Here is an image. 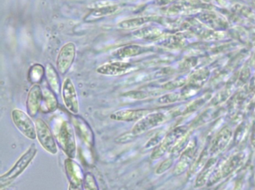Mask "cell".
<instances>
[{"instance_id": "obj_22", "label": "cell", "mask_w": 255, "mask_h": 190, "mask_svg": "<svg viewBox=\"0 0 255 190\" xmlns=\"http://www.w3.org/2000/svg\"><path fill=\"white\" fill-rule=\"evenodd\" d=\"M151 19V17H135V18L128 19V20H123V21L119 23V27L120 29H127V30L138 29L141 26L150 21Z\"/></svg>"}, {"instance_id": "obj_18", "label": "cell", "mask_w": 255, "mask_h": 190, "mask_svg": "<svg viewBox=\"0 0 255 190\" xmlns=\"http://www.w3.org/2000/svg\"><path fill=\"white\" fill-rule=\"evenodd\" d=\"M57 95L50 90V88L43 89V100L41 104V112L43 114H50L58 109L59 102Z\"/></svg>"}, {"instance_id": "obj_7", "label": "cell", "mask_w": 255, "mask_h": 190, "mask_svg": "<svg viewBox=\"0 0 255 190\" xmlns=\"http://www.w3.org/2000/svg\"><path fill=\"white\" fill-rule=\"evenodd\" d=\"M246 158L245 153L240 152L234 154L223 163L220 169L211 175L208 181V185L212 186L217 183L219 180L226 178L242 166Z\"/></svg>"}, {"instance_id": "obj_2", "label": "cell", "mask_w": 255, "mask_h": 190, "mask_svg": "<svg viewBox=\"0 0 255 190\" xmlns=\"http://www.w3.org/2000/svg\"><path fill=\"white\" fill-rule=\"evenodd\" d=\"M38 154V148L35 144H32L28 149L20 156V158L16 161L14 166L3 175L0 177V185L1 187L11 184L13 181L17 179L27 169L28 166L33 161Z\"/></svg>"}, {"instance_id": "obj_24", "label": "cell", "mask_w": 255, "mask_h": 190, "mask_svg": "<svg viewBox=\"0 0 255 190\" xmlns=\"http://www.w3.org/2000/svg\"><path fill=\"white\" fill-rule=\"evenodd\" d=\"M83 188V190H100L98 181L93 174L91 172H86Z\"/></svg>"}, {"instance_id": "obj_27", "label": "cell", "mask_w": 255, "mask_h": 190, "mask_svg": "<svg viewBox=\"0 0 255 190\" xmlns=\"http://www.w3.org/2000/svg\"><path fill=\"white\" fill-rule=\"evenodd\" d=\"M136 137L137 136L132 131L128 132V133H123V134L119 136L116 139V142L122 144L128 143V142L133 141Z\"/></svg>"}, {"instance_id": "obj_26", "label": "cell", "mask_w": 255, "mask_h": 190, "mask_svg": "<svg viewBox=\"0 0 255 190\" xmlns=\"http://www.w3.org/2000/svg\"><path fill=\"white\" fill-rule=\"evenodd\" d=\"M173 163H174V161H173L172 157L166 159V160H164V161L158 166L156 170V173L157 174V175L163 174L164 172L168 171V169L172 166Z\"/></svg>"}, {"instance_id": "obj_32", "label": "cell", "mask_w": 255, "mask_h": 190, "mask_svg": "<svg viewBox=\"0 0 255 190\" xmlns=\"http://www.w3.org/2000/svg\"></svg>"}, {"instance_id": "obj_5", "label": "cell", "mask_w": 255, "mask_h": 190, "mask_svg": "<svg viewBox=\"0 0 255 190\" xmlns=\"http://www.w3.org/2000/svg\"><path fill=\"white\" fill-rule=\"evenodd\" d=\"M11 119L17 130L27 139L35 140L37 139L35 123L27 113L20 109H14L11 112Z\"/></svg>"}, {"instance_id": "obj_12", "label": "cell", "mask_w": 255, "mask_h": 190, "mask_svg": "<svg viewBox=\"0 0 255 190\" xmlns=\"http://www.w3.org/2000/svg\"><path fill=\"white\" fill-rule=\"evenodd\" d=\"M64 166L65 175L69 184L76 187H83L86 173H84V170L82 166L74 159L69 157L65 159Z\"/></svg>"}, {"instance_id": "obj_30", "label": "cell", "mask_w": 255, "mask_h": 190, "mask_svg": "<svg viewBox=\"0 0 255 190\" xmlns=\"http://www.w3.org/2000/svg\"><path fill=\"white\" fill-rule=\"evenodd\" d=\"M1 190H17V188L14 186H11V184H8V185L3 186L1 187Z\"/></svg>"}, {"instance_id": "obj_29", "label": "cell", "mask_w": 255, "mask_h": 190, "mask_svg": "<svg viewBox=\"0 0 255 190\" xmlns=\"http://www.w3.org/2000/svg\"><path fill=\"white\" fill-rule=\"evenodd\" d=\"M177 99V96H174V95H166L163 97H161L159 99V102H160V103H168V102H173Z\"/></svg>"}, {"instance_id": "obj_16", "label": "cell", "mask_w": 255, "mask_h": 190, "mask_svg": "<svg viewBox=\"0 0 255 190\" xmlns=\"http://www.w3.org/2000/svg\"><path fill=\"white\" fill-rule=\"evenodd\" d=\"M119 10V5H115V4L114 5H106V6L96 7V8H94L93 10L85 17L84 21L86 23H94V22L98 21L107 16L116 14Z\"/></svg>"}, {"instance_id": "obj_23", "label": "cell", "mask_w": 255, "mask_h": 190, "mask_svg": "<svg viewBox=\"0 0 255 190\" xmlns=\"http://www.w3.org/2000/svg\"><path fill=\"white\" fill-rule=\"evenodd\" d=\"M44 75H45V68L42 65L37 63L31 66L28 78H29V82L34 85V84H39L42 81Z\"/></svg>"}, {"instance_id": "obj_19", "label": "cell", "mask_w": 255, "mask_h": 190, "mask_svg": "<svg viewBox=\"0 0 255 190\" xmlns=\"http://www.w3.org/2000/svg\"><path fill=\"white\" fill-rule=\"evenodd\" d=\"M45 76L48 83L49 88L53 90L57 96L60 94L62 93V85L61 84L59 72L51 63H47L46 66Z\"/></svg>"}, {"instance_id": "obj_28", "label": "cell", "mask_w": 255, "mask_h": 190, "mask_svg": "<svg viewBox=\"0 0 255 190\" xmlns=\"http://www.w3.org/2000/svg\"><path fill=\"white\" fill-rule=\"evenodd\" d=\"M165 136H163L162 133H159L155 135L153 138L150 139L148 142L146 144L144 148L149 149V148H153V147H156L161 142Z\"/></svg>"}, {"instance_id": "obj_6", "label": "cell", "mask_w": 255, "mask_h": 190, "mask_svg": "<svg viewBox=\"0 0 255 190\" xmlns=\"http://www.w3.org/2000/svg\"><path fill=\"white\" fill-rule=\"evenodd\" d=\"M71 123L83 145L89 149L93 150L95 145V136L89 123L79 114L72 116Z\"/></svg>"}, {"instance_id": "obj_11", "label": "cell", "mask_w": 255, "mask_h": 190, "mask_svg": "<svg viewBox=\"0 0 255 190\" xmlns=\"http://www.w3.org/2000/svg\"><path fill=\"white\" fill-rule=\"evenodd\" d=\"M136 69L132 63L119 61L103 64L97 69V72L106 76H122Z\"/></svg>"}, {"instance_id": "obj_13", "label": "cell", "mask_w": 255, "mask_h": 190, "mask_svg": "<svg viewBox=\"0 0 255 190\" xmlns=\"http://www.w3.org/2000/svg\"><path fill=\"white\" fill-rule=\"evenodd\" d=\"M196 151L197 142L195 139H193L188 143L187 146L180 154L178 163H177L175 167H174V171H173V173L174 175H180L188 170L189 166L192 164L194 158H195Z\"/></svg>"}, {"instance_id": "obj_17", "label": "cell", "mask_w": 255, "mask_h": 190, "mask_svg": "<svg viewBox=\"0 0 255 190\" xmlns=\"http://www.w3.org/2000/svg\"><path fill=\"white\" fill-rule=\"evenodd\" d=\"M232 136V130L228 127H224L215 138L213 145L210 148V153L213 154H217L218 153L223 151L229 143Z\"/></svg>"}, {"instance_id": "obj_15", "label": "cell", "mask_w": 255, "mask_h": 190, "mask_svg": "<svg viewBox=\"0 0 255 190\" xmlns=\"http://www.w3.org/2000/svg\"><path fill=\"white\" fill-rule=\"evenodd\" d=\"M150 111L144 109L119 110L112 114L110 118L119 122H138L148 114Z\"/></svg>"}, {"instance_id": "obj_20", "label": "cell", "mask_w": 255, "mask_h": 190, "mask_svg": "<svg viewBox=\"0 0 255 190\" xmlns=\"http://www.w3.org/2000/svg\"><path fill=\"white\" fill-rule=\"evenodd\" d=\"M217 163V158L216 157H212L209 159L207 164L203 168L202 171L200 172L198 176L197 177L196 181L195 183V188H201L206 185L210 177L213 175V169Z\"/></svg>"}, {"instance_id": "obj_14", "label": "cell", "mask_w": 255, "mask_h": 190, "mask_svg": "<svg viewBox=\"0 0 255 190\" xmlns=\"http://www.w3.org/2000/svg\"><path fill=\"white\" fill-rule=\"evenodd\" d=\"M43 100V89L39 84H34L28 93L26 111L31 117H35L41 111Z\"/></svg>"}, {"instance_id": "obj_31", "label": "cell", "mask_w": 255, "mask_h": 190, "mask_svg": "<svg viewBox=\"0 0 255 190\" xmlns=\"http://www.w3.org/2000/svg\"><path fill=\"white\" fill-rule=\"evenodd\" d=\"M68 190H83V187H76V186H73L69 184Z\"/></svg>"}, {"instance_id": "obj_25", "label": "cell", "mask_w": 255, "mask_h": 190, "mask_svg": "<svg viewBox=\"0 0 255 190\" xmlns=\"http://www.w3.org/2000/svg\"><path fill=\"white\" fill-rule=\"evenodd\" d=\"M208 156V151H207V150H204L202 154H201V157L198 159V161L195 163L193 167L191 169V174H192V175H194V174L197 173V172L203 169V168L205 166L207 161L209 160Z\"/></svg>"}, {"instance_id": "obj_21", "label": "cell", "mask_w": 255, "mask_h": 190, "mask_svg": "<svg viewBox=\"0 0 255 190\" xmlns=\"http://www.w3.org/2000/svg\"><path fill=\"white\" fill-rule=\"evenodd\" d=\"M144 47L135 45V44H131V45L125 46L118 49L115 53H113V56L117 59H125L139 56L141 53H144Z\"/></svg>"}, {"instance_id": "obj_4", "label": "cell", "mask_w": 255, "mask_h": 190, "mask_svg": "<svg viewBox=\"0 0 255 190\" xmlns=\"http://www.w3.org/2000/svg\"><path fill=\"white\" fill-rule=\"evenodd\" d=\"M188 128L186 126H180L168 133L162 139V142L155 147L152 152L151 160H158L161 158L167 151L175 146L178 141L187 133Z\"/></svg>"}, {"instance_id": "obj_1", "label": "cell", "mask_w": 255, "mask_h": 190, "mask_svg": "<svg viewBox=\"0 0 255 190\" xmlns=\"http://www.w3.org/2000/svg\"><path fill=\"white\" fill-rule=\"evenodd\" d=\"M53 133L59 148L69 158L75 159L77 154L75 130L72 123L62 120L53 127Z\"/></svg>"}, {"instance_id": "obj_3", "label": "cell", "mask_w": 255, "mask_h": 190, "mask_svg": "<svg viewBox=\"0 0 255 190\" xmlns=\"http://www.w3.org/2000/svg\"><path fill=\"white\" fill-rule=\"evenodd\" d=\"M37 139L41 147L50 154L56 155L58 153V145L53 130L41 118L35 120Z\"/></svg>"}, {"instance_id": "obj_9", "label": "cell", "mask_w": 255, "mask_h": 190, "mask_svg": "<svg viewBox=\"0 0 255 190\" xmlns=\"http://www.w3.org/2000/svg\"><path fill=\"white\" fill-rule=\"evenodd\" d=\"M76 56L77 47L74 43H67L61 48L56 59V69L61 75L68 73L75 61Z\"/></svg>"}, {"instance_id": "obj_8", "label": "cell", "mask_w": 255, "mask_h": 190, "mask_svg": "<svg viewBox=\"0 0 255 190\" xmlns=\"http://www.w3.org/2000/svg\"><path fill=\"white\" fill-rule=\"evenodd\" d=\"M62 99L68 111L72 115H78L80 113L78 94L74 82L70 78L64 80L62 86Z\"/></svg>"}, {"instance_id": "obj_10", "label": "cell", "mask_w": 255, "mask_h": 190, "mask_svg": "<svg viewBox=\"0 0 255 190\" xmlns=\"http://www.w3.org/2000/svg\"><path fill=\"white\" fill-rule=\"evenodd\" d=\"M166 121V117L162 113L148 114L135 123L131 131L138 136L148 130L162 125Z\"/></svg>"}]
</instances>
